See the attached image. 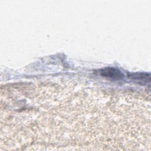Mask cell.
I'll use <instances>...</instances> for the list:
<instances>
[{
    "label": "cell",
    "mask_w": 151,
    "mask_h": 151,
    "mask_svg": "<svg viewBox=\"0 0 151 151\" xmlns=\"http://www.w3.org/2000/svg\"><path fill=\"white\" fill-rule=\"evenodd\" d=\"M100 74L112 79H120L123 77V74L120 70L113 68H106L100 71Z\"/></svg>",
    "instance_id": "6da1fadb"
}]
</instances>
